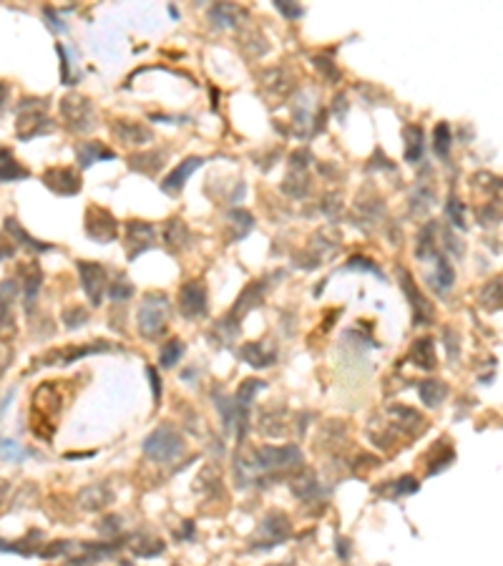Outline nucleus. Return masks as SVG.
I'll use <instances>...</instances> for the list:
<instances>
[{"label": "nucleus", "instance_id": "obj_1", "mask_svg": "<svg viewBox=\"0 0 503 566\" xmlns=\"http://www.w3.org/2000/svg\"><path fill=\"white\" fill-rule=\"evenodd\" d=\"M166 315H169V300L164 295H149L139 310V330L141 335L154 340V337L166 332Z\"/></svg>", "mask_w": 503, "mask_h": 566}, {"label": "nucleus", "instance_id": "obj_2", "mask_svg": "<svg viewBox=\"0 0 503 566\" xmlns=\"http://www.w3.org/2000/svg\"><path fill=\"white\" fill-rule=\"evenodd\" d=\"M181 448H184V443H181L179 433H176L171 426L157 428V430H154V433H151L149 438H146V443H144L146 456L154 458V461H159V463L174 461V458L181 453Z\"/></svg>", "mask_w": 503, "mask_h": 566}, {"label": "nucleus", "instance_id": "obj_3", "mask_svg": "<svg viewBox=\"0 0 503 566\" xmlns=\"http://www.w3.org/2000/svg\"><path fill=\"white\" fill-rule=\"evenodd\" d=\"M300 448L297 445H287V448H274V445H265L257 451V466L262 468H287L292 463H300Z\"/></svg>", "mask_w": 503, "mask_h": 566}, {"label": "nucleus", "instance_id": "obj_4", "mask_svg": "<svg viewBox=\"0 0 503 566\" xmlns=\"http://www.w3.org/2000/svg\"><path fill=\"white\" fill-rule=\"evenodd\" d=\"M88 237H93L96 242L106 244L116 237V219L111 217L106 209L91 207L88 209V224H86Z\"/></svg>", "mask_w": 503, "mask_h": 566}, {"label": "nucleus", "instance_id": "obj_5", "mask_svg": "<svg viewBox=\"0 0 503 566\" xmlns=\"http://www.w3.org/2000/svg\"><path fill=\"white\" fill-rule=\"evenodd\" d=\"M179 305H181V312L191 320L207 315V289H204V284L202 282H186L184 287H181Z\"/></svg>", "mask_w": 503, "mask_h": 566}, {"label": "nucleus", "instance_id": "obj_6", "mask_svg": "<svg viewBox=\"0 0 503 566\" xmlns=\"http://www.w3.org/2000/svg\"><path fill=\"white\" fill-rule=\"evenodd\" d=\"M78 272H81L83 287H86L88 297H91V305L99 307L101 300H104V284H106L104 267H99L96 262H81V265H78Z\"/></svg>", "mask_w": 503, "mask_h": 566}, {"label": "nucleus", "instance_id": "obj_7", "mask_svg": "<svg viewBox=\"0 0 503 566\" xmlns=\"http://www.w3.org/2000/svg\"><path fill=\"white\" fill-rule=\"evenodd\" d=\"M43 181H46L48 189L58 191V194H75V191L81 189V179L75 176V171L71 167L51 169V171H46Z\"/></svg>", "mask_w": 503, "mask_h": 566}, {"label": "nucleus", "instance_id": "obj_8", "mask_svg": "<svg viewBox=\"0 0 503 566\" xmlns=\"http://www.w3.org/2000/svg\"><path fill=\"white\" fill-rule=\"evenodd\" d=\"M400 279H403L405 292H408V297H411V302H413V318H416V323L418 325L433 323V307H430L428 300H425V297L418 292L416 282L408 277V272H405V270H400Z\"/></svg>", "mask_w": 503, "mask_h": 566}, {"label": "nucleus", "instance_id": "obj_9", "mask_svg": "<svg viewBox=\"0 0 503 566\" xmlns=\"http://www.w3.org/2000/svg\"><path fill=\"white\" fill-rule=\"evenodd\" d=\"M154 242V229L146 222H128V244H133V249L128 252V257H136L139 252L151 247Z\"/></svg>", "mask_w": 503, "mask_h": 566}, {"label": "nucleus", "instance_id": "obj_10", "mask_svg": "<svg viewBox=\"0 0 503 566\" xmlns=\"http://www.w3.org/2000/svg\"><path fill=\"white\" fill-rule=\"evenodd\" d=\"M199 167H202V159H199V156H191V159H186L179 169H174L166 179H164V191H166V194H176V191L184 186L186 176H189V174L194 171V169H199Z\"/></svg>", "mask_w": 503, "mask_h": 566}, {"label": "nucleus", "instance_id": "obj_11", "mask_svg": "<svg viewBox=\"0 0 503 566\" xmlns=\"http://www.w3.org/2000/svg\"><path fill=\"white\" fill-rule=\"evenodd\" d=\"M435 342L433 337H420V340L413 342L411 347V358L413 363L418 365V368L423 370H433L435 368Z\"/></svg>", "mask_w": 503, "mask_h": 566}, {"label": "nucleus", "instance_id": "obj_12", "mask_svg": "<svg viewBox=\"0 0 503 566\" xmlns=\"http://www.w3.org/2000/svg\"><path fill=\"white\" fill-rule=\"evenodd\" d=\"M274 345H269V342H257V345H247L242 350V358L247 360V363H252L255 368H267V365H272L274 360Z\"/></svg>", "mask_w": 503, "mask_h": 566}, {"label": "nucleus", "instance_id": "obj_13", "mask_svg": "<svg viewBox=\"0 0 503 566\" xmlns=\"http://www.w3.org/2000/svg\"><path fill=\"white\" fill-rule=\"evenodd\" d=\"M418 393H420L423 403L435 408V405L443 403V398L448 395V387H446V383H440V380H425V383H420Z\"/></svg>", "mask_w": 503, "mask_h": 566}, {"label": "nucleus", "instance_id": "obj_14", "mask_svg": "<svg viewBox=\"0 0 503 566\" xmlns=\"http://www.w3.org/2000/svg\"><path fill=\"white\" fill-rule=\"evenodd\" d=\"M99 159H114V151H104L101 144H83L81 149H78V164H81L83 169L93 167Z\"/></svg>", "mask_w": 503, "mask_h": 566}, {"label": "nucleus", "instance_id": "obj_15", "mask_svg": "<svg viewBox=\"0 0 503 566\" xmlns=\"http://www.w3.org/2000/svg\"><path fill=\"white\" fill-rule=\"evenodd\" d=\"M25 176L23 169H18L16 159L6 149H0V179H20Z\"/></svg>", "mask_w": 503, "mask_h": 566}, {"label": "nucleus", "instance_id": "obj_16", "mask_svg": "<svg viewBox=\"0 0 503 566\" xmlns=\"http://www.w3.org/2000/svg\"><path fill=\"white\" fill-rule=\"evenodd\" d=\"M181 355H184V345H181V340H171L162 350V358H159V363H162V368H171V365L179 363Z\"/></svg>", "mask_w": 503, "mask_h": 566}, {"label": "nucleus", "instance_id": "obj_17", "mask_svg": "<svg viewBox=\"0 0 503 566\" xmlns=\"http://www.w3.org/2000/svg\"><path fill=\"white\" fill-rule=\"evenodd\" d=\"M28 456V451H20V445L16 440H0V461H23Z\"/></svg>", "mask_w": 503, "mask_h": 566}, {"label": "nucleus", "instance_id": "obj_18", "mask_svg": "<svg viewBox=\"0 0 503 566\" xmlns=\"http://www.w3.org/2000/svg\"><path fill=\"white\" fill-rule=\"evenodd\" d=\"M453 279H456V275H453V267L448 265V260H438V265H435V282H438V287L448 289L453 284Z\"/></svg>", "mask_w": 503, "mask_h": 566}, {"label": "nucleus", "instance_id": "obj_19", "mask_svg": "<svg viewBox=\"0 0 503 566\" xmlns=\"http://www.w3.org/2000/svg\"><path fill=\"white\" fill-rule=\"evenodd\" d=\"M480 305H486L488 310H498V307H501V284H498V279L483 289V295H480Z\"/></svg>", "mask_w": 503, "mask_h": 566}, {"label": "nucleus", "instance_id": "obj_20", "mask_svg": "<svg viewBox=\"0 0 503 566\" xmlns=\"http://www.w3.org/2000/svg\"><path fill=\"white\" fill-rule=\"evenodd\" d=\"M448 146H451V128H448V124H438V128H435V151L440 156H446Z\"/></svg>", "mask_w": 503, "mask_h": 566}, {"label": "nucleus", "instance_id": "obj_21", "mask_svg": "<svg viewBox=\"0 0 503 566\" xmlns=\"http://www.w3.org/2000/svg\"><path fill=\"white\" fill-rule=\"evenodd\" d=\"M63 320H66V325H68L71 330H75V327H81V325H86L88 312L83 310V307H71V310L63 315Z\"/></svg>", "mask_w": 503, "mask_h": 566}, {"label": "nucleus", "instance_id": "obj_22", "mask_svg": "<svg viewBox=\"0 0 503 566\" xmlns=\"http://www.w3.org/2000/svg\"><path fill=\"white\" fill-rule=\"evenodd\" d=\"M420 486H418V478H413V476H403V478H398V483H395V491L398 493H416Z\"/></svg>", "mask_w": 503, "mask_h": 566}, {"label": "nucleus", "instance_id": "obj_23", "mask_svg": "<svg viewBox=\"0 0 503 566\" xmlns=\"http://www.w3.org/2000/svg\"><path fill=\"white\" fill-rule=\"evenodd\" d=\"M420 139H423V131L416 126V141L411 139V146H408V154H405V159H408V162H416V159H420V149H423Z\"/></svg>", "mask_w": 503, "mask_h": 566}, {"label": "nucleus", "instance_id": "obj_24", "mask_svg": "<svg viewBox=\"0 0 503 566\" xmlns=\"http://www.w3.org/2000/svg\"><path fill=\"white\" fill-rule=\"evenodd\" d=\"M347 267H350V270H365V272H375L377 277H382L380 272H377V267L372 265L370 260H365V257H353V260L347 262Z\"/></svg>", "mask_w": 503, "mask_h": 566}, {"label": "nucleus", "instance_id": "obj_25", "mask_svg": "<svg viewBox=\"0 0 503 566\" xmlns=\"http://www.w3.org/2000/svg\"><path fill=\"white\" fill-rule=\"evenodd\" d=\"M109 295L114 297V300H126V297H131V295H133V287H131V284H126V282L111 284Z\"/></svg>", "mask_w": 503, "mask_h": 566}, {"label": "nucleus", "instance_id": "obj_26", "mask_svg": "<svg viewBox=\"0 0 503 566\" xmlns=\"http://www.w3.org/2000/svg\"><path fill=\"white\" fill-rule=\"evenodd\" d=\"M448 214H451V219L456 217V227L458 229H463V209H461V204L456 202V199H451V207H448Z\"/></svg>", "mask_w": 503, "mask_h": 566}, {"label": "nucleus", "instance_id": "obj_27", "mask_svg": "<svg viewBox=\"0 0 503 566\" xmlns=\"http://www.w3.org/2000/svg\"><path fill=\"white\" fill-rule=\"evenodd\" d=\"M277 8L284 13V16H289V18H300V16H302V8H297V6L289 8V6H284L282 0H277Z\"/></svg>", "mask_w": 503, "mask_h": 566}, {"label": "nucleus", "instance_id": "obj_28", "mask_svg": "<svg viewBox=\"0 0 503 566\" xmlns=\"http://www.w3.org/2000/svg\"><path fill=\"white\" fill-rule=\"evenodd\" d=\"M149 378H151V385H154V395L159 398L162 387H159V378H157V370H154V368H149Z\"/></svg>", "mask_w": 503, "mask_h": 566}, {"label": "nucleus", "instance_id": "obj_29", "mask_svg": "<svg viewBox=\"0 0 503 566\" xmlns=\"http://www.w3.org/2000/svg\"><path fill=\"white\" fill-rule=\"evenodd\" d=\"M337 554H340L342 559H347V541H340V543H337Z\"/></svg>", "mask_w": 503, "mask_h": 566}, {"label": "nucleus", "instance_id": "obj_30", "mask_svg": "<svg viewBox=\"0 0 503 566\" xmlns=\"http://www.w3.org/2000/svg\"><path fill=\"white\" fill-rule=\"evenodd\" d=\"M274 566H289V564H274Z\"/></svg>", "mask_w": 503, "mask_h": 566}]
</instances>
